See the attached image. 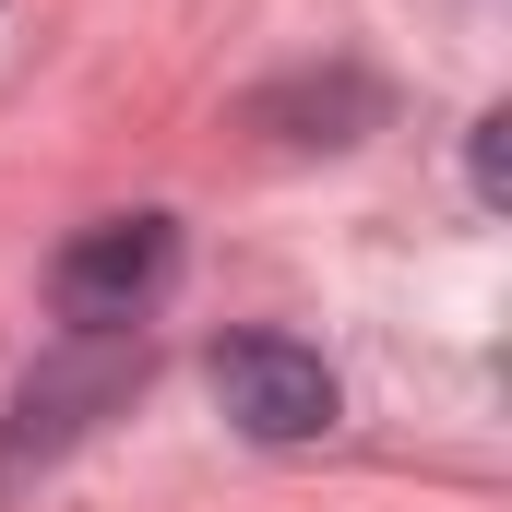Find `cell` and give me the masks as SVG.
<instances>
[{
  "mask_svg": "<svg viewBox=\"0 0 512 512\" xmlns=\"http://www.w3.org/2000/svg\"><path fill=\"white\" fill-rule=\"evenodd\" d=\"M179 286V215H96L48 262V310L60 334H131L155 298Z\"/></svg>",
  "mask_w": 512,
  "mask_h": 512,
  "instance_id": "1",
  "label": "cell"
},
{
  "mask_svg": "<svg viewBox=\"0 0 512 512\" xmlns=\"http://www.w3.org/2000/svg\"><path fill=\"white\" fill-rule=\"evenodd\" d=\"M215 405L251 441H322L346 393L322 370V346H298V334H227L215 346Z\"/></svg>",
  "mask_w": 512,
  "mask_h": 512,
  "instance_id": "2",
  "label": "cell"
},
{
  "mask_svg": "<svg viewBox=\"0 0 512 512\" xmlns=\"http://www.w3.org/2000/svg\"><path fill=\"white\" fill-rule=\"evenodd\" d=\"M143 382V358H131V334H72L36 382L12 393V441H0V477H24V465H48L72 429H96V405H120Z\"/></svg>",
  "mask_w": 512,
  "mask_h": 512,
  "instance_id": "3",
  "label": "cell"
},
{
  "mask_svg": "<svg viewBox=\"0 0 512 512\" xmlns=\"http://www.w3.org/2000/svg\"><path fill=\"white\" fill-rule=\"evenodd\" d=\"M501 108H489V120H477V191H489V203H501V191H512V143H501Z\"/></svg>",
  "mask_w": 512,
  "mask_h": 512,
  "instance_id": "4",
  "label": "cell"
}]
</instances>
